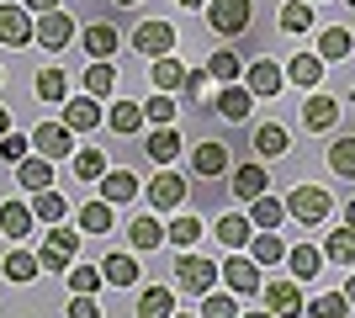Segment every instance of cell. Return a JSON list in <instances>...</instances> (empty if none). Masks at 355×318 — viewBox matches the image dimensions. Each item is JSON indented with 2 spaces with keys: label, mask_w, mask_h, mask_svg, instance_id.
<instances>
[{
  "label": "cell",
  "mask_w": 355,
  "mask_h": 318,
  "mask_svg": "<svg viewBox=\"0 0 355 318\" xmlns=\"http://www.w3.org/2000/svg\"><path fill=\"white\" fill-rule=\"evenodd\" d=\"M112 228V202H85L80 207V233H106Z\"/></svg>",
  "instance_id": "cell-39"
},
{
  "label": "cell",
  "mask_w": 355,
  "mask_h": 318,
  "mask_svg": "<svg viewBox=\"0 0 355 318\" xmlns=\"http://www.w3.org/2000/svg\"><path fill=\"white\" fill-rule=\"evenodd\" d=\"M324 260H334V265H355V228H334L324 239Z\"/></svg>",
  "instance_id": "cell-30"
},
{
  "label": "cell",
  "mask_w": 355,
  "mask_h": 318,
  "mask_svg": "<svg viewBox=\"0 0 355 318\" xmlns=\"http://www.w3.org/2000/svg\"><path fill=\"white\" fill-rule=\"evenodd\" d=\"M207 69H191V75H186V80H180V96H196V101H202V96H207Z\"/></svg>",
  "instance_id": "cell-52"
},
{
  "label": "cell",
  "mask_w": 355,
  "mask_h": 318,
  "mask_svg": "<svg viewBox=\"0 0 355 318\" xmlns=\"http://www.w3.org/2000/svg\"><path fill=\"white\" fill-rule=\"evenodd\" d=\"M117 6H138V0H117Z\"/></svg>",
  "instance_id": "cell-60"
},
{
  "label": "cell",
  "mask_w": 355,
  "mask_h": 318,
  "mask_svg": "<svg viewBox=\"0 0 355 318\" xmlns=\"http://www.w3.org/2000/svg\"><path fill=\"white\" fill-rule=\"evenodd\" d=\"M37 271H43V265H37V255H27V249H11V255H6V276H11V281H21V287H27Z\"/></svg>",
  "instance_id": "cell-43"
},
{
  "label": "cell",
  "mask_w": 355,
  "mask_h": 318,
  "mask_svg": "<svg viewBox=\"0 0 355 318\" xmlns=\"http://www.w3.org/2000/svg\"><path fill=\"white\" fill-rule=\"evenodd\" d=\"M144 117L154 122V127H170V122H175V96H170V91L148 96V101H144Z\"/></svg>",
  "instance_id": "cell-42"
},
{
  "label": "cell",
  "mask_w": 355,
  "mask_h": 318,
  "mask_svg": "<svg viewBox=\"0 0 355 318\" xmlns=\"http://www.w3.org/2000/svg\"><path fill=\"white\" fill-rule=\"evenodd\" d=\"M286 80L302 85V91H313V85L324 80V59H318V53H297V59L286 64Z\"/></svg>",
  "instance_id": "cell-24"
},
{
  "label": "cell",
  "mask_w": 355,
  "mask_h": 318,
  "mask_svg": "<svg viewBox=\"0 0 355 318\" xmlns=\"http://www.w3.org/2000/svg\"><path fill=\"white\" fill-rule=\"evenodd\" d=\"M329 207H334V202H329V191H318V186H297L292 197H286V212H292L297 223H324Z\"/></svg>",
  "instance_id": "cell-7"
},
{
  "label": "cell",
  "mask_w": 355,
  "mask_h": 318,
  "mask_svg": "<svg viewBox=\"0 0 355 318\" xmlns=\"http://www.w3.org/2000/svg\"><path fill=\"white\" fill-rule=\"evenodd\" d=\"M69 159H74V175H80V181H101L106 175V154L101 149H74Z\"/></svg>",
  "instance_id": "cell-38"
},
{
  "label": "cell",
  "mask_w": 355,
  "mask_h": 318,
  "mask_svg": "<svg viewBox=\"0 0 355 318\" xmlns=\"http://www.w3.org/2000/svg\"><path fill=\"white\" fill-rule=\"evenodd\" d=\"M250 244H254V265H282L286 260V244L276 239V228H260V233H250Z\"/></svg>",
  "instance_id": "cell-26"
},
{
  "label": "cell",
  "mask_w": 355,
  "mask_h": 318,
  "mask_svg": "<svg viewBox=\"0 0 355 318\" xmlns=\"http://www.w3.org/2000/svg\"><path fill=\"white\" fill-rule=\"evenodd\" d=\"M27 149H32V138H21V133H0V159L21 165V159H27Z\"/></svg>",
  "instance_id": "cell-50"
},
{
  "label": "cell",
  "mask_w": 355,
  "mask_h": 318,
  "mask_svg": "<svg viewBox=\"0 0 355 318\" xmlns=\"http://www.w3.org/2000/svg\"><path fill=\"white\" fill-rule=\"evenodd\" d=\"M260 297H266V308L276 318H297L302 313V281H292V276H286V281H270V287H260Z\"/></svg>",
  "instance_id": "cell-8"
},
{
  "label": "cell",
  "mask_w": 355,
  "mask_h": 318,
  "mask_svg": "<svg viewBox=\"0 0 355 318\" xmlns=\"http://www.w3.org/2000/svg\"><path fill=\"white\" fill-rule=\"evenodd\" d=\"M250 112H254V96L244 91V85H223L218 91V117L223 122H244Z\"/></svg>",
  "instance_id": "cell-15"
},
{
  "label": "cell",
  "mask_w": 355,
  "mask_h": 318,
  "mask_svg": "<svg viewBox=\"0 0 355 318\" xmlns=\"http://www.w3.org/2000/svg\"><path fill=\"white\" fill-rule=\"evenodd\" d=\"M207 75L223 80V85H234V80L244 75V59H239V53H212V59H207Z\"/></svg>",
  "instance_id": "cell-45"
},
{
  "label": "cell",
  "mask_w": 355,
  "mask_h": 318,
  "mask_svg": "<svg viewBox=\"0 0 355 318\" xmlns=\"http://www.w3.org/2000/svg\"><path fill=\"white\" fill-rule=\"evenodd\" d=\"M302 122H308L313 133L334 127V122H340V101H334V96H308V112H302Z\"/></svg>",
  "instance_id": "cell-25"
},
{
  "label": "cell",
  "mask_w": 355,
  "mask_h": 318,
  "mask_svg": "<svg viewBox=\"0 0 355 318\" xmlns=\"http://www.w3.org/2000/svg\"><path fill=\"white\" fill-rule=\"evenodd\" d=\"M180 6H186V11H196V6H207V0H180Z\"/></svg>",
  "instance_id": "cell-58"
},
{
  "label": "cell",
  "mask_w": 355,
  "mask_h": 318,
  "mask_svg": "<svg viewBox=\"0 0 355 318\" xmlns=\"http://www.w3.org/2000/svg\"><path fill=\"white\" fill-rule=\"evenodd\" d=\"M308 313H313V318H345V313H350V297H345V292H324Z\"/></svg>",
  "instance_id": "cell-47"
},
{
  "label": "cell",
  "mask_w": 355,
  "mask_h": 318,
  "mask_svg": "<svg viewBox=\"0 0 355 318\" xmlns=\"http://www.w3.org/2000/svg\"><path fill=\"white\" fill-rule=\"evenodd\" d=\"M329 170L340 181H355V138H334L329 143Z\"/></svg>",
  "instance_id": "cell-33"
},
{
  "label": "cell",
  "mask_w": 355,
  "mask_h": 318,
  "mask_svg": "<svg viewBox=\"0 0 355 318\" xmlns=\"http://www.w3.org/2000/svg\"><path fill=\"white\" fill-rule=\"evenodd\" d=\"M64 127H69V133L101 127V106H96V96H69V101H64Z\"/></svg>",
  "instance_id": "cell-11"
},
{
  "label": "cell",
  "mask_w": 355,
  "mask_h": 318,
  "mask_svg": "<svg viewBox=\"0 0 355 318\" xmlns=\"http://www.w3.org/2000/svg\"><path fill=\"white\" fill-rule=\"evenodd\" d=\"M138 122H144V106H133V101H117L112 106V112H106V127H112V133H138Z\"/></svg>",
  "instance_id": "cell-35"
},
{
  "label": "cell",
  "mask_w": 355,
  "mask_h": 318,
  "mask_svg": "<svg viewBox=\"0 0 355 318\" xmlns=\"http://www.w3.org/2000/svg\"><path fill=\"white\" fill-rule=\"evenodd\" d=\"M32 27H37V21H32L27 6H0V43H6V48H27Z\"/></svg>",
  "instance_id": "cell-9"
},
{
  "label": "cell",
  "mask_w": 355,
  "mask_h": 318,
  "mask_svg": "<svg viewBox=\"0 0 355 318\" xmlns=\"http://www.w3.org/2000/svg\"><path fill=\"white\" fill-rule=\"evenodd\" d=\"M254 149L260 154H286V127L282 122H266V127L254 133Z\"/></svg>",
  "instance_id": "cell-46"
},
{
  "label": "cell",
  "mask_w": 355,
  "mask_h": 318,
  "mask_svg": "<svg viewBox=\"0 0 355 318\" xmlns=\"http://www.w3.org/2000/svg\"><path fill=\"white\" fill-rule=\"evenodd\" d=\"M239 318H276L270 308H254V313H239Z\"/></svg>",
  "instance_id": "cell-54"
},
{
  "label": "cell",
  "mask_w": 355,
  "mask_h": 318,
  "mask_svg": "<svg viewBox=\"0 0 355 318\" xmlns=\"http://www.w3.org/2000/svg\"><path fill=\"white\" fill-rule=\"evenodd\" d=\"M37 96L43 101H69V75L64 69H43L37 75Z\"/></svg>",
  "instance_id": "cell-44"
},
{
  "label": "cell",
  "mask_w": 355,
  "mask_h": 318,
  "mask_svg": "<svg viewBox=\"0 0 355 318\" xmlns=\"http://www.w3.org/2000/svg\"><path fill=\"white\" fill-rule=\"evenodd\" d=\"M101 287V265H69V292H96Z\"/></svg>",
  "instance_id": "cell-49"
},
{
  "label": "cell",
  "mask_w": 355,
  "mask_h": 318,
  "mask_svg": "<svg viewBox=\"0 0 355 318\" xmlns=\"http://www.w3.org/2000/svg\"><path fill=\"white\" fill-rule=\"evenodd\" d=\"M32 228H37V218H32L27 202H0V233L6 239H27Z\"/></svg>",
  "instance_id": "cell-14"
},
{
  "label": "cell",
  "mask_w": 355,
  "mask_h": 318,
  "mask_svg": "<svg viewBox=\"0 0 355 318\" xmlns=\"http://www.w3.org/2000/svg\"><path fill=\"white\" fill-rule=\"evenodd\" d=\"M21 6H27V11H37V16H43V11H59V0H21Z\"/></svg>",
  "instance_id": "cell-53"
},
{
  "label": "cell",
  "mask_w": 355,
  "mask_h": 318,
  "mask_svg": "<svg viewBox=\"0 0 355 318\" xmlns=\"http://www.w3.org/2000/svg\"><path fill=\"white\" fill-rule=\"evenodd\" d=\"M133 197H138V175L133 170H106L101 175V202L117 207V202H133Z\"/></svg>",
  "instance_id": "cell-18"
},
{
  "label": "cell",
  "mask_w": 355,
  "mask_h": 318,
  "mask_svg": "<svg viewBox=\"0 0 355 318\" xmlns=\"http://www.w3.org/2000/svg\"><path fill=\"white\" fill-rule=\"evenodd\" d=\"M128 244H133L138 255L159 249V244H164V223H159V218H133V223H128Z\"/></svg>",
  "instance_id": "cell-19"
},
{
  "label": "cell",
  "mask_w": 355,
  "mask_h": 318,
  "mask_svg": "<svg viewBox=\"0 0 355 318\" xmlns=\"http://www.w3.org/2000/svg\"><path fill=\"white\" fill-rule=\"evenodd\" d=\"M345 228H355V202H350V207H345Z\"/></svg>",
  "instance_id": "cell-56"
},
{
  "label": "cell",
  "mask_w": 355,
  "mask_h": 318,
  "mask_svg": "<svg viewBox=\"0 0 355 318\" xmlns=\"http://www.w3.org/2000/svg\"><path fill=\"white\" fill-rule=\"evenodd\" d=\"M0 133H11V112L6 106H0Z\"/></svg>",
  "instance_id": "cell-55"
},
{
  "label": "cell",
  "mask_w": 355,
  "mask_h": 318,
  "mask_svg": "<svg viewBox=\"0 0 355 318\" xmlns=\"http://www.w3.org/2000/svg\"><path fill=\"white\" fill-rule=\"evenodd\" d=\"M0 80H6V75H0Z\"/></svg>",
  "instance_id": "cell-62"
},
{
  "label": "cell",
  "mask_w": 355,
  "mask_h": 318,
  "mask_svg": "<svg viewBox=\"0 0 355 318\" xmlns=\"http://www.w3.org/2000/svg\"><path fill=\"white\" fill-rule=\"evenodd\" d=\"M355 48V37L345 27H329V32H318V59H329V64H345V53Z\"/></svg>",
  "instance_id": "cell-28"
},
{
  "label": "cell",
  "mask_w": 355,
  "mask_h": 318,
  "mask_svg": "<svg viewBox=\"0 0 355 318\" xmlns=\"http://www.w3.org/2000/svg\"><path fill=\"white\" fill-rule=\"evenodd\" d=\"M282 80H286V75H282V69H276L270 59H254L250 69H244V91L266 101V96H276V91H282Z\"/></svg>",
  "instance_id": "cell-12"
},
{
  "label": "cell",
  "mask_w": 355,
  "mask_h": 318,
  "mask_svg": "<svg viewBox=\"0 0 355 318\" xmlns=\"http://www.w3.org/2000/svg\"><path fill=\"white\" fill-rule=\"evenodd\" d=\"M170 318H196V313H170Z\"/></svg>",
  "instance_id": "cell-59"
},
{
  "label": "cell",
  "mask_w": 355,
  "mask_h": 318,
  "mask_svg": "<svg viewBox=\"0 0 355 318\" xmlns=\"http://www.w3.org/2000/svg\"><path fill=\"white\" fill-rule=\"evenodd\" d=\"M286 271H292V281H313V276L324 271V249H313V244L286 249Z\"/></svg>",
  "instance_id": "cell-16"
},
{
  "label": "cell",
  "mask_w": 355,
  "mask_h": 318,
  "mask_svg": "<svg viewBox=\"0 0 355 318\" xmlns=\"http://www.w3.org/2000/svg\"><path fill=\"white\" fill-rule=\"evenodd\" d=\"M218 276L228 281V292H234V297H254V292L266 287V281H260V265H254L250 255H239V249L218 265Z\"/></svg>",
  "instance_id": "cell-3"
},
{
  "label": "cell",
  "mask_w": 355,
  "mask_h": 318,
  "mask_svg": "<svg viewBox=\"0 0 355 318\" xmlns=\"http://www.w3.org/2000/svg\"><path fill=\"white\" fill-rule=\"evenodd\" d=\"M212 233H218V244H228V249H244V244H250V233H254V223L244 218V212H228V218H218V228H212Z\"/></svg>",
  "instance_id": "cell-21"
},
{
  "label": "cell",
  "mask_w": 355,
  "mask_h": 318,
  "mask_svg": "<svg viewBox=\"0 0 355 318\" xmlns=\"http://www.w3.org/2000/svg\"><path fill=\"white\" fill-rule=\"evenodd\" d=\"M175 154H180V133H175V122L148 133V159H154V165H175Z\"/></svg>",
  "instance_id": "cell-23"
},
{
  "label": "cell",
  "mask_w": 355,
  "mask_h": 318,
  "mask_svg": "<svg viewBox=\"0 0 355 318\" xmlns=\"http://www.w3.org/2000/svg\"><path fill=\"white\" fill-rule=\"evenodd\" d=\"M133 53H148V59L175 53V27H170V21H138V32H133Z\"/></svg>",
  "instance_id": "cell-6"
},
{
  "label": "cell",
  "mask_w": 355,
  "mask_h": 318,
  "mask_svg": "<svg viewBox=\"0 0 355 318\" xmlns=\"http://www.w3.org/2000/svg\"><path fill=\"white\" fill-rule=\"evenodd\" d=\"M148 202H154V207H180V202H186V181H180L175 170H159L154 186H148Z\"/></svg>",
  "instance_id": "cell-17"
},
{
  "label": "cell",
  "mask_w": 355,
  "mask_h": 318,
  "mask_svg": "<svg viewBox=\"0 0 355 318\" xmlns=\"http://www.w3.org/2000/svg\"><path fill=\"white\" fill-rule=\"evenodd\" d=\"M32 43H43L48 53L69 48L74 43V16L69 11H43V16H37V27H32Z\"/></svg>",
  "instance_id": "cell-4"
},
{
  "label": "cell",
  "mask_w": 355,
  "mask_h": 318,
  "mask_svg": "<svg viewBox=\"0 0 355 318\" xmlns=\"http://www.w3.org/2000/svg\"><path fill=\"white\" fill-rule=\"evenodd\" d=\"M202 318H239L234 292H202Z\"/></svg>",
  "instance_id": "cell-40"
},
{
  "label": "cell",
  "mask_w": 355,
  "mask_h": 318,
  "mask_svg": "<svg viewBox=\"0 0 355 318\" xmlns=\"http://www.w3.org/2000/svg\"><path fill=\"white\" fill-rule=\"evenodd\" d=\"M250 223L254 228H282V218H286V202H276V197H254L250 202Z\"/></svg>",
  "instance_id": "cell-37"
},
{
  "label": "cell",
  "mask_w": 355,
  "mask_h": 318,
  "mask_svg": "<svg viewBox=\"0 0 355 318\" xmlns=\"http://www.w3.org/2000/svg\"><path fill=\"white\" fill-rule=\"evenodd\" d=\"M64 197L59 191H53V186H48V191H32V218H37V223H64Z\"/></svg>",
  "instance_id": "cell-32"
},
{
  "label": "cell",
  "mask_w": 355,
  "mask_h": 318,
  "mask_svg": "<svg viewBox=\"0 0 355 318\" xmlns=\"http://www.w3.org/2000/svg\"><path fill=\"white\" fill-rule=\"evenodd\" d=\"M250 21H254V6H250V0H207V27L223 32V37H239Z\"/></svg>",
  "instance_id": "cell-2"
},
{
  "label": "cell",
  "mask_w": 355,
  "mask_h": 318,
  "mask_svg": "<svg viewBox=\"0 0 355 318\" xmlns=\"http://www.w3.org/2000/svg\"><path fill=\"white\" fill-rule=\"evenodd\" d=\"M154 91H170V96H180V80H186V69H180V59L175 53H164V59H154Z\"/></svg>",
  "instance_id": "cell-27"
},
{
  "label": "cell",
  "mask_w": 355,
  "mask_h": 318,
  "mask_svg": "<svg viewBox=\"0 0 355 318\" xmlns=\"http://www.w3.org/2000/svg\"><path fill=\"white\" fill-rule=\"evenodd\" d=\"M138 255H128V249H112V255L101 260V281H112V287H133L138 281Z\"/></svg>",
  "instance_id": "cell-13"
},
{
  "label": "cell",
  "mask_w": 355,
  "mask_h": 318,
  "mask_svg": "<svg viewBox=\"0 0 355 318\" xmlns=\"http://www.w3.org/2000/svg\"><path fill=\"white\" fill-rule=\"evenodd\" d=\"M170 313H175V292L170 287H148L138 297V318H170Z\"/></svg>",
  "instance_id": "cell-29"
},
{
  "label": "cell",
  "mask_w": 355,
  "mask_h": 318,
  "mask_svg": "<svg viewBox=\"0 0 355 318\" xmlns=\"http://www.w3.org/2000/svg\"><path fill=\"white\" fill-rule=\"evenodd\" d=\"M74 249H80V228H69V223H48V239H43V255H37V265H43V271H69Z\"/></svg>",
  "instance_id": "cell-1"
},
{
  "label": "cell",
  "mask_w": 355,
  "mask_h": 318,
  "mask_svg": "<svg viewBox=\"0 0 355 318\" xmlns=\"http://www.w3.org/2000/svg\"><path fill=\"white\" fill-rule=\"evenodd\" d=\"M345 297H350V308H355V276H350V287H345Z\"/></svg>",
  "instance_id": "cell-57"
},
{
  "label": "cell",
  "mask_w": 355,
  "mask_h": 318,
  "mask_svg": "<svg viewBox=\"0 0 355 318\" xmlns=\"http://www.w3.org/2000/svg\"><path fill=\"white\" fill-rule=\"evenodd\" d=\"M345 6H355V0H345Z\"/></svg>",
  "instance_id": "cell-61"
},
{
  "label": "cell",
  "mask_w": 355,
  "mask_h": 318,
  "mask_svg": "<svg viewBox=\"0 0 355 318\" xmlns=\"http://www.w3.org/2000/svg\"><path fill=\"white\" fill-rule=\"evenodd\" d=\"M16 181H21V191H48V186H53V165H48L43 154H37V159H21V165H16Z\"/></svg>",
  "instance_id": "cell-20"
},
{
  "label": "cell",
  "mask_w": 355,
  "mask_h": 318,
  "mask_svg": "<svg viewBox=\"0 0 355 318\" xmlns=\"http://www.w3.org/2000/svg\"><path fill=\"white\" fill-rule=\"evenodd\" d=\"M266 186H270V175H266L260 165H239V170H234V197H239V202L266 197Z\"/></svg>",
  "instance_id": "cell-22"
},
{
  "label": "cell",
  "mask_w": 355,
  "mask_h": 318,
  "mask_svg": "<svg viewBox=\"0 0 355 318\" xmlns=\"http://www.w3.org/2000/svg\"><path fill=\"white\" fill-rule=\"evenodd\" d=\"M313 27V6H302V0H292L282 11V32H308Z\"/></svg>",
  "instance_id": "cell-48"
},
{
  "label": "cell",
  "mask_w": 355,
  "mask_h": 318,
  "mask_svg": "<svg viewBox=\"0 0 355 318\" xmlns=\"http://www.w3.org/2000/svg\"><path fill=\"white\" fill-rule=\"evenodd\" d=\"M202 228H207V223H202V218H191V212H186V218H170V228H164V239L175 244V249H191V244L202 239Z\"/></svg>",
  "instance_id": "cell-31"
},
{
  "label": "cell",
  "mask_w": 355,
  "mask_h": 318,
  "mask_svg": "<svg viewBox=\"0 0 355 318\" xmlns=\"http://www.w3.org/2000/svg\"><path fill=\"white\" fill-rule=\"evenodd\" d=\"M112 91H117V69H112L106 59H96L85 69V96H112Z\"/></svg>",
  "instance_id": "cell-36"
},
{
  "label": "cell",
  "mask_w": 355,
  "mask_h": 318,
  "mask_svg": "<svg viewBox=\"0 0 355 318\" xmlns=\"http://www.w3.org/2000/svg\"><path fill=\"white\" fill-rule=\"evenodd\" d=\"M69 318H101L96 292H74V297H69Z\"/></svg>",
  "instance_id": "cell-51"
},
{
  "label": "cell",
  "mask_w": 355,
  "mask_h": 318,
  "mask_svg": "<svg viewBox=\"0 0 355 318\" xmlns=\"http://www.w3.org/2000/svg\"><path fill=\"white\" fill-rule=\"evenodd\" d=\"M27 138H32V149L43 154V159H69L74 154V133L64 127V122H37Z\"/></svg>",
  "instance_id": "cell-5"
},
{
  "label": "cell",
  "mask_w": 355,
  "mask_h": 318,
  "mask_svg": "<svg viewBox=\"0 0 355 318\" xmlns=\"http://www.w3.org/2000/svg\"><path fill=\"white\" fill-rule=\"evenodd\" d=\"M175 281H180L186 292H196V297H202V292H212V281H218V265H212V260H202V255H180Z\"/></svg>",
  "instance_id": "cell-10"
},
{
  "label": "cell",
  "mask_w": 355,
  "mask_h": 318,
  "mask_svg": "<svg viewBox=\"0 0 355 318\" xmlns=\"http://www.w3.org/2000/svg\"><path fill=\"white\" fill-rule=\"evenodd\" d=\"M85 48L96 53V59H106V53H117V27H106V21L85 27Z\"/></svg>",
  "instance_id": "cell-41"
},
{
  "label": "cell",
  "mask_w": 355,
  "mask_h": 318,
  "mask_svg": "<svg viewBox=\"0 0 355 318\" xmlns=\"http://www.w3.org/2000/svg\"><path fill=\"white\" fill-rule=\"evenodd\" d=\"M191 165H196V175H223V170H228V149L207 138V143L191 154Z\"/></svg>",
  "instance_id": "cell-34"
}]
</instances>
